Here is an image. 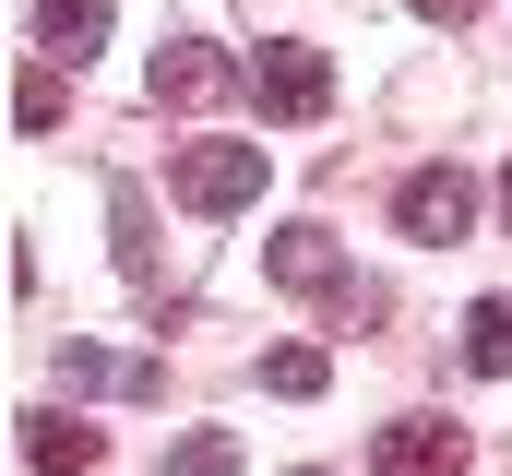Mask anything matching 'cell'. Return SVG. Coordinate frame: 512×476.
<instances>
[{
    "mask_svg": "<svg viewBox=\"0 0 512 476\" xmlns=\"http://www.w3.org/2000/svg\"><path fill=\"white\" fill-rule=\"evenodd\" d=\"M96 453H108V441H96L72 405H36V417H24V465L36 476H96Z\"/></svg>",
    "mask_w": 512,
    "mask_h": 476,
    "instance_id": "7",
    "label": "cell"
},
{
    "mask_svg": "<svg viewBox=\"0 0 512 476\" xmlns=\"http://www.w3.org/2000/svg\"><path fill=\"white\" fill-rule=\"evenodd\" d=\"M417 12H429V24H465V12H477V0H417Z\"/></svg>",
    "mask_w": 512,
    "mask_h": 476,
    "instance_id": "14",
    "label": "cell"
},
{
    "mask_svg": "<svg viewBox=\"0 0 512 476\" xmlns=\"http://www.w3.org/2000/svg\"><path fill=\"white\" fill-rule=\"evenodd\" d=\"M370 476H465V429L453 417H393L370 441Z\"/></svg>",
    "mask_w": 512,
    "mask_h": 476,
    "instance_id": "5",
    "label": "cell"
},
{
    "mask_svg": "<svg viewBox=\"0 0 512 476\" xmlns=\"http://www.w3.org/2000/svg\"><path fill=\"white\" fill-rule=\"evenodd\" d=\"M501 227H512V167H501Z\"/></svg>",
    "mask_w": 512,
    "mask_h": 476,
    "instance_id": "15",
    "label": "cell"
},
{
    "mask_svg": "<svg viewBox=\"0 0 512 476\" xmlns=\"http://www.w3.org/2000/svg\"><path fill=\"white\" fill-rule=\"evenodd\" d=\"M465 369H489V381L512 369V298H477L465 310Z\"/></svg>",
    "mask_w": 512,
    "mask_h": 476,
    "instance_id": "9",
    "label": "cell"
},
{
    "mask_svg": "<svg viewBox=\"0 0 512 476\" xmlns=\"http://www.w3.org/2000/svg\"><path fill=\"white\" fill-rule=\"evenodd\" d=\"M167 476H239V441H227V429H191V441L167 453Z\"/></svg>",
    "mask_w": 512,
    "mask_h": 476,
    "instance_id": "13",
    "label": "cell"
},
{
    "mask_svg": "<svg viewBox=\"0 0 512 476\" xmlns=\"http://www.w3.org/2000/svg\"><path fill=\"white\" fill-rule=\"evenodd\" d=\"M143 84H155V108H215L227 84H251V60H227V48H203V36H167Z\"/></svg>",
    "mask_w": 512,
    "mask_h": 476,
    "instance_id": "4",
    "label": "cell"
},
{
    "mask_svg": "<svg viewBox=\"0 0 512 476\" xmlns=\"http://www.w3.org/2000/svg\"><path fill=\"white\" fill-rule=\"evenodd\" d=\"M251 96H262V119H322L334 108V60L322 48H251Z\"/></svg>",
    "mask_w": 512,
    "mask_h": 476,
    "instance_id": "3",
    "label": "cell"
},
{
    "mask_svg": "<svg viewBox=\"0 0 512 476\" xmlns=\"http://www.w3.org/2000/svg\"><path fill=\"white\" fill-rule=\"evenodd\" d=\"M167 191L191 215H239V203H262V143H179L167 155Z\"/></svg>",
    "mask_w": 512,
    "mask_h": 476,
    "instance_id": "1",
    "label": "cell"
},
{
    "mask_svg": "<svg viewBox=\"0 0 512 476\" xmlns=\"http://www.w3.org/2000/svg\"><path fill=\"white\" fill-rule=\"evenodd\" d=\"M60 108H72L60 72H24V84H12V131H60Z\"/></svg>",
    "mask_w": 512,
    "mask_h": 476,
    "instance_id": "12",
    "label": "cell"
},
{
    "mask_svg": "<svg viewBox=\"0 0 512 476\" xmlns=\"http://www.w3.org/2000/svg\"><path fill=\"white\" fill-rule=\"evenodd\" d=\"M393 227H405V238H429V250H453V238L477 227V179H465L453 155H441V167H417V179L393 191Z\"/></svg>",
    "mask_w": 512,
    "mask_h": 476,
    "instance_id": "2",
    "label": "cell"
},
{
    "mask_svg": "<svg viewBox=\"0 0 512 476\" xmlns=\"http://www.w3.org/2000/svg\"><path fill=\"white\" fill-rule=\"evenodd\" d=\"M108 203H120V274H131V286H155V250H143V227H155V215H143V191L120 179Z\"/></svg>",
    "mask_w": 512,
    "mask_h": 476,
    "instance_id": "11",
    "label": "cell"
},
{
    "mask_svg": "<svg viewBox=\"0 0 512 476\" xmlns=\"http://www.w3.org/2000/svg\"><path fill=\"white\" fill-rule=\"evenodd\" d=\"M262 274L298 286V298H334V286H346V250H334V227H286L274 250H262Z\"/></svg>",
    "mask_w": 512,
    "mask_h": 476,
    "instance_id": "6",
    "label": "cell"
},
{
    "mask_svg": "<svg viewBox=\"0 0 512 476\" xmlns=\"http://www.w3.org/2000/svg\"><path fill=\"white\" fill-rule=\"evenodd\" d=\"M262 381H274L286 405H310V393L334 381V357H322V346H274V357H262Z\"/></svg>",
    "mask_w": 512,
    "mask_h": 476,
    "instance_id": "10",
    "label": "cell"
},
{
    "mask_svg": "<svg viewBox=\"0 0 512 476\" xmlns=\"http://www.w3.org/2000/svg\"><path fill=\"white\" fill-rule=\"evenodd\" d=\"M108 12H120V0H36V48H48V60H96Z\"/></svg>",
    "mask_w": 512,
    "mask_h": 476,
    "instance_id": "8",
    "label": "cell"
},
{
    "mask_svg": "<svg viewBox=\"0 0 512 476\" xmlns=\"http://www.w3.org/2000/svg\"><path fill=\"white\" fill-rule=\"evenodd\" d=\"M310 476H322V465H310Z\"/></svg>",
    "mask_w": 512,
    "mask_h": 476,
    "instance_id": "16",
    "label": "cell"
}]
</instances>
